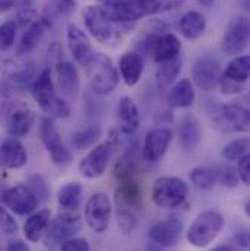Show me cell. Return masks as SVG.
Segmentation results:
<instances>
[{"instance_id": "obj_50", "label": "cell", "mask_w": 250, "mask_h": 251, "mask_svg": "<svg viewBox=\"0 0 250 251\" xmlns=\"http://www.w3.org/2000/svg\"><path fill=\"white\" fill-rule=\"evenodd\" d=\"M211 251H234L231 249L230 244H221V246H217L215 249H212Z\"/></svg>"}, {"instance_id": "obj_33", "label": "cell", "mask_w": 250, "mask_h": 251, "mask_svg": "<svg viewBox=\"0 0 250 251\" xmlns=\"http://www.w3.org/2000/svg\"><path fill=\"white\" fill-rule=\"evenodd\" d=\"M249 56H239L227 64L225 70L222 72V77L234 80L237 83H246L249 79Z\"/></svg>"}, {"instance_id": "obj_9", "label": "cell", "mask_w": 250, "mask_h": 251, "mask_svg": "<svg viewBox=\"0 0 250 251\" xmlns=\"http://www.w3.org/2000/svg\"><path fill=\"white\" fill-rule=\"evenodd\" d=\"M0 200L6 209L19 216H28L40 206V197L32 188L25 184H16L6 188L0 196Z\"/></svg>"}, {"instance_id": "obj_32", "label": "cell", "mask_w": 250, "mask_h": 251, "mask_svg": "<svg viewBox=\"0 0 250 251\" xmlns=\"http://www.w3.org/2000/svg\"><path fill=\"white\" fill-rule=\"evenodd\" d=\"M3 73L15 82H27L34 76V64L25 59H10L1 64Z\"/></svg>"}, {"instance_id": "obj_36", "label": "cell", "mask_w": 250, "mask_h": 251, "mask_svg": "<svg viewBox=\"0 0 250 251\" xmlns=\"http://www.w3.org/2000/svg\"><path fill=\"white\" fill-rule=\"evenodd\" d=\"M248 153H249V139L248 137L234 139V140L228 142L221 149V158L228 162H236Z\"/></svg>"}, {"instance_id": "obj_41", "label": "cell", "mask_w": 250, "mask_h": 251, "mask_svg": "<svg viewBox=\"0 0 250 251\" xmlns=\"http://www.w3.org/2000/svg\"><path fill=\"white\" fill-rule=\"evenodd\" d=\"M60 251H92L89 243L85 238L72 237L60 244Z\"/></svg>"}, {"instance_id": "obj_42", "label": "cell", "mask_w": 250, "mask_h": 251, "mask_svg": "<svg viewBox=\"0 0 250 251\" xmlns=\"http://www.w3.org/2000/svg\"><path fill=\"white\" fill-rule=\"evenodd\" d=\"M218 86L221 88L222 94H227V95H236V94H242L245 91V83H237L234 80L225 79V77H222V75H221Z\"/></svg>"}, {"instance_id": "obj_27", "label": "cell", "mask_w": 250, "mask_h": 251, "mask_svg": "<svg viewBox=\"0 0 250 251\" xmlns=\"http://www.w3.org/2000/svg\"><path fill=\"white\" fill-rule=\"evenodd\" d=\"M119 72L127 86L138 85L143 75V59L135 51H127L119 60Z\"/></svg>"}, {"instance_id": "obj_34", "label": "cell", "mask_w": 250, "mask_h": 251, "mask_svg": "<svg viewBox=\"0 0 250 251\" xmlns=\"http://www.w3.org/2000/svg\"><path fill=\"white\" fill-rule=\"evenodd\" d=\"M100 137H101V128L98 126H91V127L76 131L72 136L70 143L76 151H85L88 148L95 146Z\"/></svg>"}, {"instance_id": "obj_53", "label": "cell", "mask_w": 250, "mask_h": 251, "mask_svg": "<svg viewBox=\"0 0 250 251\" xmlns=\"http://www.w3.org/2000/svg\"><path fill=\"white\" fill-rule=\"evenodd\" d=\"M0 251H1V250H0Z\"/></svg>"}, {"instance_id": "obj_31", "label": "cell", "mask_w": 250, "mask_h": 251, "mask_svg": "<svg viewBox=\"0 0 250 251\" xmlns=\"http://www.w3.org/2000/svg\"><path fill=\"white\" fill-rule=\"evenodd\" d=\"M82 186L78 181L64 184L57 193V203L63 212H78L81 207Z\"/></svg>"}, {"instance_id": "obj_16", "label": "cell", "mask_w": 250, "mask_h": 251, "mask_svg": "<svg viewBox=\"0 0 250 251\" xmlns=\"http://www.w3.org/2000/svg\"><path fill=\"white\" fill-rule=\"evenodd\" d=\"M221 75L220 63L209 57H200L192 66V83L203 92L214 91L220 83Z\"/></svg>"}, {"instance_id": "obj_28", "label": "cell", "mask_w": 250, "mask_h": 251, "mask_svg": "<svg viewBox=\"0 0 250 251\" xmlns=\"http://www.w3.org/2000/svg\"><path fill=\"white\" fill-rule=\"evenodd\" d=\"M196 98L194 86L190 79H182L173 85L168 92L167 102L171 108H189Z\"/></svg>"}, {"instance_id": "obj_22", "label": "cell", "mask_w": 250, "mask_h": 251, "mask_svg": "<svg viewBox=\"0 0 250 251\" xmlns=\"http://www.w3.org/2000/svg\"><path fill=\"white\" fill-rule=\"evenodd\" d=\"M56 70V79H57V88L62 92V95L67 100L75 101L79 94V75L76 67L69 62H60L55 66Z\"/></svg>"}, {"instance_id": "obj_38", "label": "cell", "mask_w": 250, "mask_h": 251, "mask_svg": "<svg viewBox=\"0 0 250 251\" xmlns=\"http://www.w3.org/2000/svg\"><path fill=\"white\" fill-rule=\"evenodd\" d=\"M16 22L13 21H6L0 24V51L13 47L16 40Z\"/></svg>"}, {"instance_id": "obj_7", "label": "cell", "mask_w": 250, "mask_h": 251, "mask_svg": "<svg viewBox=\"0 0 250 251\" xmlns=\"http://www.w3.org/2000/svg\"><path fill=\"white\" fill-rule=\"evenodd\" d=\"M40 137L41 142L49 152L52 162L57 167H67L73 161V155L70 149L63 143L62 134L57 130L53 119L44 117L40 123Z\"/></svg>"}, {"instance_id": "obj_26", "label": "cell", "mask_w": 250, "mask_h": 251, "mask_svg": "<svg viewBox=\"0 0 250 251\" xmlns=\"http://www.w3.org/2000/svg\"><path fill=\"white\" fill-rule=\"evenodd\" d=\"M177 133H179L180 146L185 151H192L199 146V143L202 140L203 130H202L200 122L194 116L188 114L182 119L179 128H177Z\"/></svg>"}, {"instance_id": "obj_3", "label": "cell", "mask_w": 250, "mask_h": 251, "mask_svg": "<svg viewBox=\"0 0 250 251\" xmlns=\"http://www.w3.org/2000/svg\"><path fill=\"white\" fill-rule=\"evenodd\" d=\"M188 183L179 177L163 176L158 177L151 188V200L152 203L164 210H173L183 206L188 200Z\"/></svg>"}, {"instance_id": "obj_47", "label": "cell", "mask_w": 250, "mask_h": 251, "mask_svg": "<svg viewBox=\"0 0 250 251\" xmlns=\"http://www.w3.org/2000/svg\"><path fill=\"white\" fill-rule=\"evenodd\" d=\"M75 9V0H53V9L52 13H60V15H69Z\"/></svg>"}, {"instance_id": "obj_13", "label": "cell", "mask_w": 250, "mask_h": 251, "mask_svg": "<svg viewBox=\"0 0 250 251\" xmlns=\"http://www.w3.org/2000/svg\"><path fill=\"white\" fill-rule=\"evenodd\" d=\"M249 44V19L246 16H237L231 19L224 31L221 40V49L227 56H239L246 50Z\"/></svg>"}, {"instance_id": "obj_29", "label": "cell", "mask_w": 250, "mask_h": 251, "mask_svg": "<svg viewBox=\"0 0 250 251\" xmlns=\"http://www.w3.org/2000/svg\"><path fill=\"white\" fill-rule=\"evenodd\" d=\"M179 29H180V34L189 41L197 40L199 37L203 35L206 29L205 16L197 10H189L180 18Z\"/></svg>"}, {"instance_id": "obj_39", "label": "cell", "mask_w": 250, "mask_h": 251, "mask_svg": "<svg viewBox=\"0 0 250 251\" xmlns=\"http://www.w3.org/2000/svg\"><path fill=\"white\" fill-rule=\"evenodd\" d=\"M15 7H18L16 9V19H18L19 25L25 26V25L32 24L37 19V12H35V9L29 0H19V3Z\"/></svg>"}, {"instance_id": "obj_37", "label": "cell", "mask_w": 250, "mask_h": 251, "mask_svg": "<svg viewBox=\"0 0 250 251\" xmlns=\"http://www.w3.org/2000/svg\"><path fill=\"white\" fill-rule=\"evenodd\" d=\"M116 216H117V225L120 228V231L125 235H130L138 225V216L139 213L133 212V210H127V209H119L116 207Z\"/></svg>"}, {"instance_id": "obj_35", "label": "cell", "mask_w": 250, "mask_h": 251, "mask_svg": "<svg viewBox=\"0 0 250 251\" xmlns=\"http://www.w3.org/2000/svg\"><path fill=\"white\" fill-rule=\"evenodd\" d=\"M189 178L192 184L199 190H212L217 184V173L208 167H196L190 170Z\"/></svg>"}, {"instance_id": "obj_40", "label": "cell", "mask_w": 250, "mask_h": 251, "mask_svg": "<svg viewBox=\"0 0 250 251\" xmlns=\"http://www.w3.org/2000/svg\"><path fill=\"white\" fill-rule=\"evenodd\" d=\"M18 222L13 215L3 206H0V231L7 235H13L18 232Z\"/></svg>"}, {"instance_id": "obj_17", "label": "cell", "mask_w": 250, "mask_h": 251, "mask_svg": "<svg viewBox=\"0 0 250 251\" xmlns=\"http://www.w3.org/2000/svg\"><path fill=\"white\" fill-rule=\"evenodd\" d=\"M31 95L44 113L52 114V110L56 101L59 100V97L56 95V86L53 82L52 67L43 69L41 73L35 77L31 86Z\"/></svg>"}, {"instance_id": "obj_30", "label": "cell", "mask_w": 250, "mask_h": 251, "mask_svg": "<svg viewBox=\"0 0 250 251\" xmlns=\"http://www.w3.org/2000/svg\"><path fill=\"white\" fill-rule=\"evenodd\" d=\"M182 67H183V62L182 57L177 56L174 59H170L167 62H161L157 73H155V79L160 88L167 89L171 85H174L179 79V75L182 73Z\"/></svg>"}, {"instance_id": "obj_2", "label": "cell", "mask_w": 250, "mask_h": 251, "mask_svg": "<svg viewBox=\"0 0 250 251\" xmlns=\"http://www.w3.org/2000/svg\"><path fill=\"white\" fill-rule=\"evenodd\" d=\"M224 225L225 219L218 210H203L193 219V222L189 226L186 232L188 243L196 249L208 247L211 243L217 240Z\"/></svg>"}, {"instance_id": "obj_5", "label": "cell", "mask_w": 250, "mask_h": 251, "mask_svg": "<svg viewBox=\"0 0 250 251\" xmlns=\"http://www.w3.org/2000/svg\"><path fill=\"white\" fill-rule=\"evenodd\" d=\"M82 21L89 35L104 46H111L120 38V31L103 10L101 6L88 4L82 9Z\"/></svg>"}, {"instance_id": "obj_49", "label": "cell", "mask_w": 250, "mask_h": 251, "mask_svg": "<svg viewBox=\"0 0 250 251\" xmlns=\"http://www.w3.org/2000/svg\"><path fill=\"white\" fill-rule=\"evenodd\" d=\"M19 3V0H0V15L6 13L12 7H15Z\"/></svg>"}, {"instance_id": "obj_6", "label": "cell", "mask_w": 250, "mask_h": 251, "mask_svg": "<svg viewBox=\"0 0 250 251\" xmlns=\"http://www.w3.org/2000/svg\"><path fill=\"white\" fill-rule=\"evenodd\" d=\"M32 113L24 102L4 101L0 104V125L4 126L10 137H25L32 126Z\"/></svg>"}, {"instance_id": "obj_19", "label": "cell", "mask_w": 250, "mask_h": 251, "mask_svg": "<svg viewBox=\"0 0 250 251\" xmlns=\"http://www.w3.org/2000/svg\"><path fill=\"white\" fill-rule=\"evenodd\" d=\"M28 162V153L19 139L7 137L0 143V168L19 170Z\"/></svg>"}, {"instance_id": "obj_14", "label": "cell", "mask_w": 250, "mask_h": 251, "mask_svg": "<svg viewBox=\"0 0 250 251\" xmlns=\"http://www.w3.org/2000/svg\"><path fill=\"white\" fill-rule=\"evenodd\" d=\"M111 159V142L98 143L79 161L78 170L82 177L95 180L104 176Z\"/></svg>"}, {"instance_id": "obj_15", "label": "cell", "mask_w": 250, "mask_h": 251, "mask_svg": "<svg viewBox=\"0 0 250 251\" xmlns=\"http://www.w3.org/2000/svg\"><path fill=\"white\" fill-rule=\"evenodd\" d=\"M173 140V131L168 127H155L151 128L143 140L142 146V159L146 162H158L167 153Z\"/></svg>"}, {"instance_id": "obj_23", "label": "cell", "mask_w": 250, "mask_h": 251, "mask_svg": "<svg viewBox=\"0 0 250 251\" xmlns=\"http://www.w3.org/2000/svg\"><path fill=\"white\" fill-rule=\"evenodd\" d=\"M140 126V114L130 97H122L117 104V127L123 134H133Z\"/></svg>"}, {"instance_id": "obj_21", "label": "cell", "mask_w": 250, "mask_h": 251, "mask_svg": "<svg viewBox=\"0 0 250 251\" xmlns=\"http://www.w3.org/2000/svg\"><path fill=\"white\" fill-rule=\"evenodd\" d=\"M66 37H67L69 50H70L73 59L79 64L83 66L85 63L88 62V59L95 53L92 50V46H91V41H89L88 35L78 25L69 24L67 29H66Z\"/></svg>"}, {"instance_id": "obj_43", "label": "cell", "mask_w": 250, "mask_h": 251, "mask_svg": "<svg viewBox=\"0 0 250 251\" xmlns=\"http://www.w3.org/2000/svg\"><path fill=\"white\" fill-rule=\"evenodd\" d=\"M237 176H239V180L249 186L250 184V155H245L242 159L237 161Z\"/></svg>"}, {"instance_id": "obj_48", "label": "cell", "mask_w": 250, "mask_h": 251, "mask_svg": "<svg viewBox=\"0 0 250 251\" xmlns=\"http://www.w3.org/2000/svg\"><path fill=\"white\" fill-rule=\"evenodd\" d=\"M6 251H29V247L27 246V243L21 241V240H15V241H10Z\"/></svg>"}, {"instance_id": "obj_45", "label": "cell", "mask_w": 250, "mask_h": 251, "mask_svg": "<svg viewBox=\"0 0 250 251\" xmlns=\"http://www.w3.org/2000/svg\"><path fill=\"white\" fill-rule=\"evenodd\" d=\"M234 251H249V232L242 231L234 235L233 244H230Z\"/></svg>"}, {"instance_id": "obj_20", "label": "cell", "mask_w": 250, "mask_h": 251, "mask_svg": "<svg viewBox=\"0 0 250 251\" xmlns=\"http://www.w3.org/2000/svg\"><path fill=\"white\" fill-rule=\"evenodd\" d=\"M180 50H182V43L179 37H176L171 32L158 34L149 43L151 56L157 63L167 62L170 59L180 56Z\"/></svg>"}, {"instance_id": "obj_18", "label": "cell", "mask_w": 250, "mask_h": 251, "mask_svg": "<svg viewBox=\"0 0 250 251\" xmlns=\"http://www.w3.org/2000/svg\"><path fill=\"white\" fill-rule=\"evenodd\" d=\"M182 229H183L182 221L171 216L161 222L154 224L148 231V237L158 247H163V249L173 247L179 243Z\"/></svg>"}, {"instance_id": "obj_10", "label": "cell", "mask_w": 250, "mask_h": 251, "mask_svg": "<svg viewBox=\"0 0 250 251\" xmlns=\"http://www.w3.org/2000/svg\"><path fill=\"white\" fill-rule=\"evenodd\" d=\"M212 125L222 133H245L249 130V110L240 104H225L215 114Z\"/></svg>"}, {"instance_id": "obj_52", "label": "cell", "mask_w": 250, "mask_h": 251, "mask_svg": "<svg viewBox=\"0 0 250 251\" xmlns=\"http://www.w3.org/2000/svg\"><path fill=\"white\" fill-rule=\"evenodd\" d=\"M148 251H164V250H163V249H160L158 246H155V244H154V246H151V247L148 249Z\"/></svg>"}, {"instance_id": "obj_46", "label": "cell", "mask_w": 250, "mask_h": 251, "mask_svg": "<svg viewBox=\"0 0 250 251\" xmlns=\"http://www.w3.org/2000/svg\"><path fill=\"white\" fill-rule=\"evenodd\" d=\"M47 57H49V63H50L52 67H55V66H57L60 62H63V50L59 43H53V44L49 47ZM50 66H49V67H50Z\"/></svg>"}, {"instance_id": "obj_1", "label": "cell", "mask_w": 250, "mask_h": 251, "mask_svg": "<svg viewBox=\"0 0 250 251\" xmlns=\"http://www.w3.org/2000/svg\"><path fill=\"white\" fill-rule=\"evenodd\" d=\"M88 83L94 94L110 95L116 91L120 82L119 70L113 64L111 59L104 53H94L88 62L83 64Z\"/></svg>"}, {"instance_id": "obj_24", "label": "cell", "mask_w": 250, "mask_h": 251, "mask_svg": "<svg viewBox=\"0 0 250 251\" xmlns=\"http://www.w3.org/2000/svg\"><path fill=\"white\" fill-rule=\"evenodd\" d=\"M50 25L52 22L44 16L37 18L32 24H29L18 46V56H28L29 53H32L41 43L44 32Z\"/></svg>"}, {"instance_id": "obj_25", "label": "cell", "mask_w": 250, "mask_h": 251, "mask_svg": "<svg viewBox=\"0 0 250 251\" xmlns=\"http://www.w3.org/2000/svg\"><path fill=\"white\" fill-rule=\"evenodd\" d=\"M52 222V212L49 209H37L28 215L24 224V235L29 243H38L44 238Z\"/></svg>"}, {"instance_id": "obj_12", "label": "cell", "mask_w": 250, "mask_h": 251, "mask_svg": "<svg viewBox=\"0 0 250 251\" xmlns=\"http://www.w3.org/2000/svg\"><path fill=\"white\" fill-rule=\"evenodd\" d=\"M81 218L78 215V212H63L53 219L49 225V229L44 235V240L49 246L55 247V246H60L63 241L75 237V234H78L81 231Z\"/></svg>"}, {"instance_id": "obj_44", "label": "cell", "mask_w": 250, "mask_h": 251, "mask_svg": "<svg viewBox=\"0 0 250 251\" xmlns=\"http://www.w3.org/2000/svg\"><path fill=\"white\" fill-rule=\"evenodd\" d=\"M217 181H220L222 186H225V187H236V186H239L237 183L240 181L239 180V176H237V173H234L233 170H230V168H227V170H222V173H220V174H217Z\"/></svg>"}, {"instance_id": "obj_4", "label": "cell", "mask_w": 250, "mask_h": 251, "mask_svg": "<svg viewBox=\"0 0 250 251\" xmlns=\"http://www.w3.org/2000/svg\"><path fill=\"white\" fill-rule=\"evenodd\" d=\"M116 187V207L140 213L143 210L142 190L132 174V168L126 162H119L114 168Z\"/></svg>"}, {"instance_id": "obj_51", "label": "cell", "mask_w": 250, "mask_h": 251, "mask_svg": "<svg viewBox=\"0 0 250 251\" xmlns=\"http://www.w3.org/2000/svg\"><path fill=\"white\" fill-rule=\"evenodd\" d=\"M197 1H199V4H202V6H205V7H209V6L214 4L215 0H197Z\"/></svg>"}, {"instance_id": "obj_11", "label": "cell", "mask_w": 250, "mask_h": 251, "mask_svg": "<svg viewBox=\"0 0 250 251\" xmlns=\"http://www.w3.org/2000/svg\"><path fill=\"white\" fill-rule=\"evenodd\" d=\"M101 7L114 24H130L151 15L142 0H104Z\"/></svg>"}, {"instance_id": "obj_8", "label": "cell", "mask_w": 250, "mask_h": 251, "mask_svg": "<svg viewBox=\"0 0 250 251\" xmlns=\"http://www.w3.org/2000/svg\"><path fill=\"white\" fill-rule=\"evenodd\" d=\"M111 213H113L111 200L103 191L94 193L88 199V201L83 207L85 222L89 226V229L97 234H104L109 229V225L111 221Z\"/></svg>"}]
</instances>
